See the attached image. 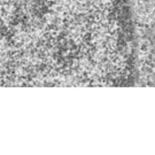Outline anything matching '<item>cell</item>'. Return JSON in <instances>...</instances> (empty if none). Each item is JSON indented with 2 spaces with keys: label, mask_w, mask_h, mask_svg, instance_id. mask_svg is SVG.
<instances>
[{
  "label": "cell",
  "mask_w": 155,
  "mask_h": 155,
  "mask_svg": "<svg viewBox=\"0 0 155 155\" xmlns=\"http://www.w3.org/2000/svg\"><path fill=\"white\" fill-rule=\"evenodd\" d=\"M133 64L127 0H1L4 86H123Z\"/></svg>",
  "instance_id": "obj_1"
}]
</instances>
